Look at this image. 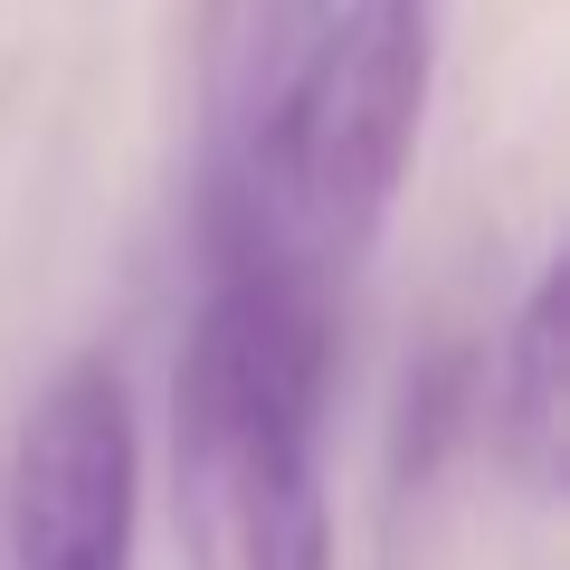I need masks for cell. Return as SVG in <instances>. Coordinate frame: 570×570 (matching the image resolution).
I'll use <instances>...</instances> for the list:
<instances>
[{
  "label": "cell",
  "instance_id": "277c9868",
  "mask_svg": "<svg viewBox=\"0 0 570 570\" xmlns=\"http://www.w3.org/2000/svg\"><path fill=\"white\" fill-rule=\"evenodd\" d=\"M333 0H200L190 77H200V190H228L266 153L285 86L324 39Z\"/></svg>",
  "mask_w": 570,
  "mask_h": 570
},
{
  "label": "cell",
  "instance_id": "8992f818",
  "mask_svg": "<svg viewBox=\"0 0 570 570\" xmlns=\"http://www.w3.org/2000/svg\"><path fill=\"white\" fill-rule=\"evenodd\" d=\"M466 428H475V352L409 362V381H400V485L438 475Z\"/></svg>",
  "mask_w": 570,
  "mask_h": 570
},
{
  "label": "cell",
  "instance_id": "7a4b0ae2",
  "mask_svg": "<svg viewBox=\"0 0 570 570\" xmlns=\"http://www.w3.org/2000/svg\"><path fill=\"white\" fill-rule=\"evenodd\" d=\"M438 20L448 0H333L266 153L228 190H200L209 257H266L314 295H343L419 153Z\"/></svg>",
  "mask_w": 570,
  "mask_h": 570
},
{
  "label": "cell",
  "instance_id": "6da1fadb",
  "mask_svg": "<svg viewBox=\"0 0 570 570\" xmlns=\"http://www.w3.org/2000/svg\"><path fill=\"white\" fill-rule=\"evenodd\" d=\"M333 295L266 257H209L171 362V523L190 570H333L324 504Z\"/></svg>",
  "mask_w": 570,
  "mask_h": 570
},
{
  "label": "cell",
  "instance_id": "5b68a950",
  "mask_svg": "<svg viewBox=\"0 0 570 570\" xmlns=\"http://www.w3.org/2000/svg\"><path fill=\"white\" fill-rule=\"evenodd\" d=\"M494 448L532 494L561 485L570 456V266H542L523 314L504 324L494 352Z\"/></svg>",
  "mask_w": 570,
  "mask_h": 570
},
{
  "label": "cell",
  "instance_id": "3957f363",
  "mask_svg": "<svg viewBox=\"0 0 570 570\" xmlns=\"http://www.w3.org/2000/svg\"><path fill=\"white\" fill-rule=\"evenodd\" d=\"M134 400L105 352H77L10 438V561L20 570H134Z\"/></svg>",
  "mask_w": 570,
  "mask_h": 570
}]
</instances>
